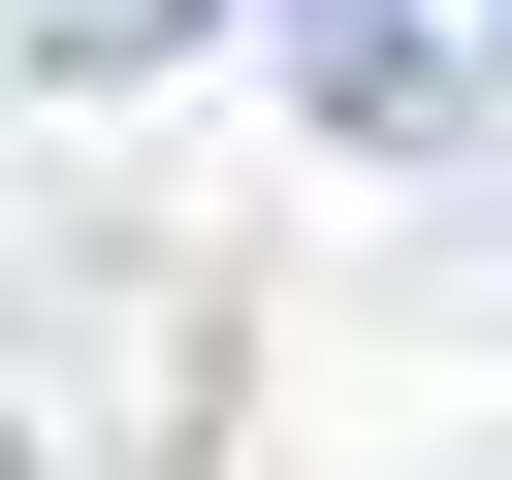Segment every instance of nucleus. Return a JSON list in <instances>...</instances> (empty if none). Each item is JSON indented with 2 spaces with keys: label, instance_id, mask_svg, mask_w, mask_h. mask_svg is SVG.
Listing matches in <instances>:
<instances>
[{
  "label": "nucleus",
  "instance_id": "nucleus-1",
  "mask_svg": "<svg viewBox=\"0 0 512 480\" xmlns=\"http://www.w3.org/2000/svg\"><path fill=\"white\" fill-rule=\"evenodd\" d=\"M256 32H288V96L352 160H480L512 128V0H256Z\"/></svg>",
  "mask_w": 512,
  "mask_h": 480
},
{
  "label": "nucleus",
  "instance_id": "nucleus-2",
  "mask_svg": "<svg viewBox=\"0 0 512 480\" xmlns=\"http://www.w3.org/2000/svg\"><path fill=\"white\" fill-rule=\"evenodd\" d=\"M160 32H224V0H32V64H64V96H128Z\"/></svg>",
  "mask_w": 512,
  "mask_h": 480
}]
</instances>
